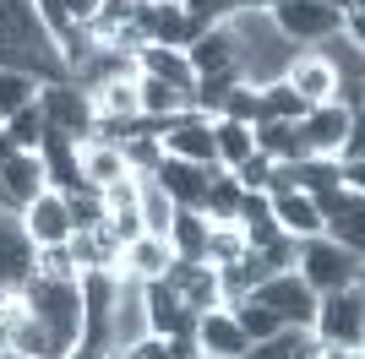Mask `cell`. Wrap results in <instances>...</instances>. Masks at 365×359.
I'll use <instances>...</instances> for the list:
<instances>
[{"instance_id":"cell-1","label":"cell","mask_w":365,"mask_h":359,"mask_svg":"<svg viewBox=\"0 0 365 359\" xmlns=\"http://www.w3.org/2000/svg\"><path fill=\"white\" fill-rule=\"evenodd\" d=\"M229 33H235V76H240L245 88L278 82V76L289 71V60L300 55V49L273 28L267 11H235L229 16Z\"/></svg>"},{"instance_id":"cell-2","label":"cell","mask_w":365,"mask_h":359,"mask_svg":"<svg viewBox=\"0 0 365 359\" xmlns=\"http://www.w3.org/2000/svg\"><path fill=\"white\" fill-rule=\"evenodd\" d=\"M22 299H28V316L49 332L55 354H71L76 338H82V288L76 283H49V278H28L22 283Z\"/></svg>"},{"instance_id":"cell-3","label":"cell","mask_w":365,"mask_h":359,"mask_svg":"<svg viewBox=\"0 0 365 359\" xmlns=\"http://www.w3.org/2000/svg\"><path fill=\"white\" fill-rule=\"evenodd\" d=\"M294 272H300L317 294H338V288H349V283H365V256L344 251V245L327 239V234H311V239L294 245Z\"/></svg>"},{"instance_id":"cell-4","label":"cell","mask_w":365,"mask_h":359,"mask_svg":"<svg viewBox=\"0 0 365 359\" xmlns=\"http://www.w3.org/2000/svg\"><path fill=\"white\" fill-rule=\"evenodd\" d=\"M317 343H344V348H365V283H349L338 294L317 299V321H311Z\"/></svg>"},{"instance_id":"cell-5","label":"cell","mask_w":365,"mask_h":359,"mask_svg":"<svg viewBox=\"0 0 365 359\" xmlns=\"http://www.w3.org/2000/svg\"><path fill=\"white\" fill-rule=\"evenodd\" d=\"M38 109H44V125L49 131L71 136V142H88L93 136V98L82 88H76L71 76H61V82H38Z\"/></svg>"},{"instance_id":"cell-6","label":"cell","mask_w":365,"mask_h":359,"mask_svg":"<svg viewBox=\"0 0 365 359\" xmlns=\"http://www.w3.org/2000/svg\"><path fill=\"white\" fill-rule=\"evenodd\" d=\"M251 299H262L267 311L284 321V327H300V332H311V321H317V288L305 283L300 272H273V278H262L257 288H251Z\"/></svg>"},{"instance_id":"cell-7","label":"cell","mask_w":365,"mask_h":359,"mask_svg":"<svg viewBox=\"0 0 365 359\" xmlns=\"http://www.w3.org/2000/svg\"><path fill=\"white\" fill-rule=\"evenodd\" d=\"M267 16H273V28L284 33L294 49H317L322 38H333V33L344 28V11L317 6V0H278Z\"/></svg>"},{"instance_id":"cell-8","label":"cell","mask_w":365,"mask_h":359,"mask_svg":"<svg viewBox=\"0 0 365 359\" xmlns=\"http://www.w3.org/2000/svg\"><path fill=\"white\" fill-rule=\"evenodd\" d=\"M360 125V115H349V109L338 104H317L300 115V136H305V152L311 158H338V147L349 142V131Z\"/></svg>"},{"instance_id":"cell-9","label":"cell","mask_w":365,"mask_h":359,"mask_svg":"<svg viewBox=\"0 0 365 359\" xmlns=\"http://www.w3.org/2000/svg\"><path fill=\"white\" fill-rule=\"evenodd\" d=\"M218 164H185V158H158V169H153V180L169 191V202L185 212H202V202H207V180H213Z\"/></svg>"},{"instance_id":"cell-10","label":"cell","mask_w":365,"mask_h":359,"mask_svg":"<svg viewBox=\"0 0 365 359\" xmlns=\"http://www.w3.org/2000/svg\"><path fill=\"white\" fill-rule=\"evenodd\" d=\"M164 152L169 158H185V164H218L213 158V120L197 115V109H185V115H175L164 125Z\"/></svg>"},{"instance_id":"cell-11","label":"cell","mask_w":365,"mask_h":359,"mask_svg":"<svg viewBox=\"0 0 365 359\" xmlns=\"http://www.w3.org/2000/svg\"><path fill=\"white\" fill-rule=\"evenodd\" d=\"M142 28L148 44H164V49H185L191 44V22H185L180 0H137V16H131Z\"/></svg>"},{"instance_id":"cell-12","label":"cell","mask_w":365,"mask_h":359,"mask_svg":"<svg viewBox=\"0 0 365 359\" xmlns=\"http://www.w3.org/2000/svg\"><path fill=\"white\" fill-rule=\"evenodd\" d=\"M191 338H197L202 359H240L245 348H251L229 305H218V311H202V316H197V327H191Z\"/></svg>"},{"instance_id":"cell-13","label":"cell","mask_w":365,"mask_h":359,"mask_svg":"<svg viewBox=\"0 0 365 359\" xmlns=\"http://www.w3.org/2000/svg\"><path fill=\"white\" fill-rule=\"evenodd\" d=\"M33 278V239L11 207H0V288H22Z\"/></svg>"},{"instance_id":"cell-14","label":"cell","mask_w":365,"mask_h":359,"mask_svg":"<svg viewBox=\"0 0 365 359\" xmlns=\"http://www.w3.org/2000/svg\"><path fill=\"white\" fill-rule=\"evenodd\" d=\"M284 82H289V88L300 93V104H305V109L333 104V93H338V71H333V66H327V60L317 55V49H300V55L289 60Z\"/></svg>"},{"instance_id":"cell-15","label":"cell","mask_w":365,"mask_h":359,"mask_svg":"<svg viewBox=\"0 0 365 359\" xmlns=\"http://www.w3.org/2000/svg\"><path fill=\"white\" fill-rule=\"evenodd\" d=\"M16 218H22V229H28L33 245H61V239H71V218H66V196L61 191H38L28 207H16Z\"/></svg>"},{"instance_id":"cell-16","label":"cell","mask_w":365,"mask_h":359,"mask_svg":"<svg viewBox=\"0 0 365 359\" xmlns=\"http://www.w3.org/2000/svg\"><path fill=\"white\" fill-rule=\"evenodd\" d=\"M148 332V305H142V283L137 278H120L115 288V311H109V354L131 348Z\"/></svg>"},{"instance_id":"cell-17","label":"cell","mask_w":365,"mask_h":359,"mask_svg":"<svg viewBox=\"0 0 365 359\" xmlns=\"http://www.w3.org/2000/svg\"><path fill=\"white\" fill-rule=\"evenodd\" d=\"M142 305H148V332H158V338H185V332L197 327V316L180 305V294L164 278L142 283Z\"/></svg>"},{"instance_id":"cell-18","label":"cell","mask_w":365,"mask_h":359,"mask_svg":"<svg viewBox=\"0 0 365 359\" xmlns=\"http://www.w3.org/2000/svg\"><path fill=\"white\" fill-rule=\"evenodd\" d=\"M175 251H169V239L158 234H137L131 245H120V261H115V278H137V283H153V278H164Z\"/></svg>"},{"instance_id":"cell-19","label":"cell","mask_w":365,"mask_h":359,"mask_svg":"<svg viewBox=\"0 0 365 359\" xmlns=\"http://www.w3.org/2000/svg\"><path fill=\"white\" fill-rule=\"evenodd\" d=\"M76 147H82V142H71V136H61V131H44L38 158H44L49 191H76V185H88V180H82V164H76Z\"/></svg>"},{"instance_id":"cell-20","label":"cell","mask_w":365,"mask_h":359,"mask_svg":"<svg viewBox=\"0 0 365 359\" xmlns=\"http://www.w3.org/2000/svg\"><path fill=\"white\" fill-rule=\"evenodd\" d=\"M185 60H191V71H197V76H229V71H235V33H229V22H224V28L197 33V38L185 44Z\"/></svg>"},{"instance_id":"cell-21","label":"cell","mask_w":365,"mask_h":359,"mask_svg":"<svg viewBox=\"0 0 365 359\" xmlns=\"http://www.w3.org/2000/svg\"><path fill=\"white\" fill-rule=\"evenodd\" d=\"M0 185L11 196V207H28L38 191H49L44 158H38V152H11V158H0Z\"/></svg>"},{"instance_id":"cell-22","label":"cell","mask_w":365,"mask_h":359,"mask_svg":"<svg viewBox=\"0 0 365 359\" xmlns=\"http://www.w3.org/2000/svg\"><path fill=\"white\" fill-rule=\"evenodd\" d=\"M267 202H273V224L284 229L289 239L322 234V207H317V196H305V191H278V196H267Z\"/></svg>"},{"instance_id":"cell-23","label":"cell","mask_w":365,"mask_h":359,"mask_svg":"<svg viewBox=\"0 0 365 359\" xmlns=\"http://www.w3.org/2000/svg\"><path fill=\"white\" fill-rule=\"evenodd\" d=\"M251 136H257V152H262V158H273V164L311 158V152H305V136H300V120H257Z\"/></svg>"},{"instance_id":"cell-24","label":"cell","mask_w":365,"mask_h":359,"mask_svg":"<svg viewBox=\"0 0 365 359\" xmlns=\"http://www.w3.org/2000/svg\"><path fill=\"white\" fill-rule=\"evenodd\" d=\"M76 164H82V180H88V185H98V191H109L115 180L131 175L125 152L109 147V142H82V147H76Z\"/></svg>"},{"instance_id":"cell-25","label":"cell","mask_w":365,"mask_h":359,"mask_svg":"<svg viewBox=\"0 0 365 359\" xmlns=\"http://www.w3.org/2000/svg\"><path fill=\"white\" fill-rule=\"evenodd\" d=\"M175 202H169V191L158 185L153 175H137V218H142V234H158L169 239V224H175Z\"/></svg>"},{"instance_id":"cell-26","label":"cell","mask_w":365,"mask_h":359,"mask_svg":"<svg viewBox=\"0 0 365 359\" xmlns=\"http://www.w3.org/2000/svg\"><path fill=\"white\" fill-rule=\"evenodd\" d=\"M137 66L148 76H158V82H169V88H180V93H191L197 88V71H191V60H185V49H164V44H148L137 55Z\"/></svg>"},{"instance_id":"cell-27","label":"cell","mask_w":365,"mask_h":359,"mask_svg":"<svg viewBox=\"0 0 365 359\" xmlns=\"http://www.w3.org/2000/svg\"><path fill=\"white\" fill-rule=\"evenodd\" d=\"M137 109L148 120H175V115L191 109V93H180V88H169V82H158V76L142 71L137 76Z\"/></svg>"},{"instance_id":"cell-28","label":"cell","mask_w":365,"mask_h":359,"mask_svg":"<svg viewBox=\"0 0 365 359\" xmlns=\"http://www.w3.org/2000/svg\"><path fill=\"white\" fill-rule=\"evenodd\" d=\"M93 98V115L98 120H137V76H115V82H98L88 93Z\"/></svg>"},{"instance_id":"cell-29","label":"cell","mask_w":365,"mask_h":359,"mask_svg":"<svg viewBox=\"0 0 365 359\" xmlns=\"http://www.w3.org/2000/svg\"><path fill=\"white\" fill-rule=\"evenodd\" d=\"M251 152H257V136H251V125H240V120H213V158H218V169L245 164Z\"/></svg>"},{"instance_id":"cell-30","label":"cell","mask_w":365,"mask_h":359,"mask_svg":"<svg viewBox=\"0 0 365 359\" xmlns=\"http://www.w3.org/2000/svg\"><path fill=\"white\" fill-rule=\"evenodd\" d=\"M207 218H202V212H175V224H169V251L180 256V261H202V256H207Z\"/></svg>"},{"instance_id":"cell-31","label":"cell","mask_w":365,"mask_h":359,"mask_svg":"<svg viewBox=\"0 0 365 359\" xmlns=\"http://www.w3.org/2000/svg\"><path fill=\"white\" fill-rule=\"evenodd\" d=\"M240 180L229 175V169H213V180H207V202H202V218L207 224H235V212H240Z\"/></svg>"},{"instance_id":"cell-32","label":"cell","mask_w":365,"mask_h":359,"mask_svg":"<svg viewBox=\"0 0 365 359\" xmlns=\"http://www.w3.org/2000/svg\"><path fill=\"white\" fill-rule=\"evenodd\" d=\"M33 6H38V22L49 28V38L66 28H88L98 16V0H33Z\"/></svg>"},{"instance_id":"cell-33","label":"cell","mask_w":365,"mask_h":359,"mask_svg":"<svg viewBox=\"0 0 365 359\" xmlns=\"http://www.w3.org/2000/svg\"><path fill=\"white\" fill-rule=\"evenodd\" d=\"M33 278H49V283H82V267H76L71 245H33Z\"/></svg>"},{"instance_id":"cell-34","label":"cell","mask_w":365,"mask_h":359,"mask_svg":"<svg viewBox=\"0 0 365 359\" xmlns=\"http://www.w3.org/2000/svg\"><path fill=\"white\" fill-rule=\"evenodd\" d=\"M311 332H300V327H284V332H273V338H262V343H251L240 359H311Z\"/></svg>"},{"instance_id":"cell-35","label":"cell","mask_w":365,"mask_h":359,"mask_svg":"<svg viewBox=\"0 0 365 359\" xmlns=\"http://www.w3.org/2000/svg\"><path fill=\"white\" fill-rule=\"evenodd\" d=\"M0 131H6V142H11L16 152H38V142H44V109H38V98H33L28 109H16L11 120H6V125H0Z\"/></svg>"},{"instance_id":"cell-36","label":"cell","mask_w":365,"mask_h":359,"mask_svg":"<svg viewBox=\"0 0 365 359\" xmlns=\"http://www.w3.org/2000/svg\"><path fill=\"white\" fill-rule=\"evenodd\" d=\"M229 311H235V321H240L245 343H262V338H273V332H284V321H278V316L267 311L262 299H251V294H245V299H235Z\"/></svg>"},{"instance_id":"cell-37","label":"cell","mask_w":365,"mask_h":359,"mask_svg":"<svg viewBox=\"0 0 365 359\" xmlns=\"http://www.w3.org/2000/svg\"><path fill=\"white\" fill-rule=\"evenodd\" d=\"M61 196H66L71 234H76V229H98V224H104V191H98V185H76V191H61Z\"/></svg>"},{"instance_id":"cell-38","label":"cell","mask_w":365,"mask_h":359,"mask_svg":"<svg viewBox=\"0 0 365 359\" xmlns=\"http://www.w3.org/2000/svg\"><path fill=\"white\" fill-rule=\"evenodd\" d=\"M245 251H251V245H245V234L235 224H213L207 229V256H202V261H207V267H235Z\"/></svg>"},{"instance_id":"cell-39","label":"cell","mask_w":365,"mask_h":359,"mask_svg":"<svg viewBox=\"0 0 365 359\" xmlns=\"http://www.w3.org/2000/svg\"><path fill=\"white\" fill-rule=\"evenodd\" d=\"M38 98V76L28 71H0V125L16 115V109H28Z\"/></svg>"},{"instance_id":"cell-40","label":"cell","mask_w":365,"mask_h":359,"mask_svg":"<svg viewBox=\"0 0 365 359\" xmlns=\"http://www.w3.org/2000/svg\"><path fill=\"white\" fill-rule=\"evenodd\" d=\"M257 98H262V120H300L305 115V104H300V93L278 76V82H267V88H257Z\"/></svg>"},{"instance_id":"cell-41","label":"cell","mask_w":365,"mask_h":359,"mask_svg":"<svg viewBox=\"0 0 365 359\" xmlns=\"http://www.w3.org/2000/svg\"><path fill=\"white\" fill-rule=\"evenodd\" d=\"M180 11L191 22V38H197L207 28H224L229 16H235V0H180Z\"/></svg>"},{"instance_id":"cell-42","label":"cell","mask_w":365,"mask_h":359,"mask_svg":"<svg viewBox=\"0 0 365 359\" xmlns=\"http://www.w3.org/2000/svg\"><path fill=\"white\" fill-rule=\"evenodd\" d=\"M218 120H240V125H257V120H262V98H257V88L235 82V88L224 93V104H218Z\"/></svg>"},{"instance_id":"cell-43","label":"cell","mask_w":365,"mask_h":359,"mask_svg":"<svg viewBox=\"0 0 365 359\" xmlns=\"http://www.w3.org/2000/svg\"><path fill=\"white\" fill-rule=\"evenodd\" d=\"M125 164H131V175H153V169H158V158H164V142H158V136H125Z\"/></svg>"},{"instance_id":"cell-44","label":"cell","mask_w":365,"mask_h":359,"mask_svg":"<svg viewBox=\"0 0 365 359\" xmlns=\"http://www.w3.org/2000/svg\"><path fill=\"white\" fill-rule=\"evenodd\" d=\"M294 245H300V239L278 234V239H267V245H251V256H257L262 272L273 278V272H289V267H294Z\"/></svg>"},{"instance_id":"cell-45","label":"cell","mask_w":365,"mask_h":359,"mask_svg":"<svg viewBox=\"0 0 365 359\" xmlns=\"http://www.w3.org/2000/svg\"><path fill=\"white\" fill-rule=\"evenodd\" d=\"M229 175L240 180V191H262V196H267V180H273V158L251 152V158H245V164H235Z\"/></svg>"},{"instance_id":"cell-46","label":"cell","mask_w":365,"mask_h":359,"mask_svg":"<svg viewBox=\"0 0 365 359\" xmlns=\"http://www.w3.org/2000/svg\"><path fill=\"white\" fill-rule=\"evenodd\" d=\"M125 359H175V348H169V338H158V332H142L131 348H120Z\"/></svg>"},{"instance_id":"cell-47","label":"cell","mask_w":365,"mask_h":359,"mask_svg":"<svg viewBox=\"0 0 365 359\" xmlns=\"http://www.w3.org/2000/svg\"><path fill=\"white\" fill-rule=\"evenodd\" d=\"M278 0H235V11H273Z\"/></svg>"},{"instance_id":"cell-48","label":"cell","mask_w":365,"mask_h":359,"mask_svg":"<svg viewBox=\"0 0 365 359\" xmlns=\"http://www.w3.org/2000/svg\"><path fill=\"white\" fill-rule=\"evenodd\" d=\"M317 6H333V11H344V6H349V0H317Z\"/></svg>"},{"instance_id":"cell-49","label":"cell","mask_w":365,"mask_h":359,"mask_svg":"<svg viewBox=\"0 0 365 359\" xmlns=\"http://www.w3.org/2000/svg\"><path fill=\"white\" fill-rule=\"evenodd\" d=\"M0 207H11V196H6V185H0ZM16 212V207H11Z\"/></svg>"},{"instance_id":"cell-50","label":"cell","mask_w":365,"mask_h":359,"mask_svg":"<svg viewBox=\"0 0 365 359\" xmlns=\"http://www.w3.org/2000/svg\"><path fill=\"white\" fill-rule=\"evenodd\" d=\"M0 359H28V354H11V348H6V354H0Z\"/></svg>"},{"instance_id":"cell-51","label":"cell","mask_w":365,"mask_h":359,"mask_svg":"<svg viewBox=\"0 0 365 359\" xmlns=\"http://www.w3.org/2000/svg\"><path fill=\"white\" fill-rule=\"evenodd\" d=\"M104 359H125V354H104Z\"/></svg>"}]
</instances>
